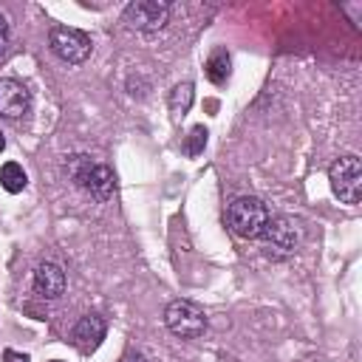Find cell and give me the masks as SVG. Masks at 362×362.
I'll return each mask as SVG.
<instances>
[{
	"mask_svg": "<svg viewBox=\"0 0 362 362\" xmlns=\"http://www.w3.org/2000/svg\"><path fill=\"white\" fill-rule=\"evenodd\" d=\"M65 170H68V175L74 178V184L82 187L90 198H96V201L113 198V192H116V175H113L110 167L93 161V158L85 156V153H76V156H71V158L65 161Z\"/></svg>",
	"mask_w": 362,
	"mask_h": 362,
	"instance_id": "6da1fadb",
	"label": "cell"
},
{
	"mask_svg": "<svg viewBox=\"0 0 362 362\" xmlns=\"http://www.w3.org/2000/svg\"><path fill=\"white\" fill-rule=\"evenodd\" d=\"M269 209L260 198L255 195H240L235 198L229 206H226V223L229 229L238 235V238H246V240H255L263 235L266 223H269Z\"/></svg>",
	"mask_w": 362,
	"mask_h": 362,
	"instance_id": "7a4b0ae2",
	"label": "cell"
},
{
	"mask_svg": "<svg viewBox=\"0 0 362 362\" xmlns=\"http://www.w3.org/2000/svg\"><path fill=\"white\" fill-rule=\"evenodd\" d=\"M328 181H331L334 195L342 204H359V198H362V164L356 156L337 158L328 170Z\"/></svg>",
	"mask_w": 362,
	"mask_h": 362,
	"instance_id": "3957f363",
	"label": "cell"
},
{
	"mask_svg": "<svg viewBox=\"0 0 362 362\" xmlns=\"http://www.w3.org/2000/svg\"><path fill=\"white\" fill-rule=\"evenodd\" d=\"M263 243H266V252L272 257H288L297 252L300 240H303V229L294 218H286V215H277V218H269L266 229H263Z\"/></svg>",
	"mask_w": 362,
	"mask_h": 362,
	"instance_id": "277c9868",
	"label": "cell"
},
{
	"mask_svg": "<svg viewBox=\"0 0 362 362\" xmlns=\"http://www.w3.org/2000/svg\"><path fill=\"white\" fill-rule=\"evenodd\" d=\"M48 45H51V51H54L62 62H68V65L85 62V59L90 57V51H93L90 37H88L85 31L68 28V25H54L51 34H48Z\"/></svg>",
	"mask_w": 362,
	"mask_h": 362,
	"instance_id": "5b68a950",
	"label": "cell"
},
{
	"mask_svg": "<svg viewBox=\"0 0 362 362\" xmlns=\"http://www.w3.org/2000/svg\"><path fill=\"white\" fill-rule=\"evenodd\" d=\"M164 322L167 328L181 337V339H198L204 331H206V317L204 311L189 303V300H173L167 308H164Z\"/></svg>",
	"mask_w": 362,
	"mask_h": 362,
	"instance_id": "8992f818",
	"label": "cell"
},
{
	"mask_svg": "<svg viewBox=\"0 0 362 362\" xmlns=\"http://www.w3.org/2000/svg\"><path fill=\"white\" fill-rule=\"evenodd\" d=\"M122 20L136 31H158L170 20V6L161 0H133L124 6Z\"/></svg>",
	"mask_w": 362,
	"mask_h": 362,
	"instance_id": "52a82bcc",
	"label": "cell"
},
{
	"mask_svg": "<svg viewBox=\"0 0 362 362\" xmlns=\"http://www.w3.org/2000/svg\"><path fill=\"white\" fill-rule=\"evenodd\" d=\"M31 110V93L23 82L17 79H0V116L6 119H20Z\"/></svg>",
	"mask_w": 362,
	"mask_h": 362,
	"instance_id": "ba28073f",
	"label": "cell"
},
{
	"mask_svg": "<svg viewBox=\"0 0 362 362\" xmlns=\"http://www.w3.org/2000/svg\"><path fill=\"white\" fill-rule=\"evenodd\" d=\"M105 334H107V322H105L99 314H85V317H79V322H76L74 331H71L74 345H76L82 354L96 351V348L102 345Z\"/></svg>",
	"mask_w": 362,
	"mask_h": 362,
	"instance_id": "9c48e42d",
	"label": "cell"
},
{
	"mask_svg": "<svg viewBox=\"0 0 362 362\" xmlns=\"http://www.w3.org/2000/svg\"><path fill=\"white\" fill-rule=\"evenodd\" d=\"M34 291H37L42 300H57V297H62V291H65V272H62V266H57V263H51V260L40 263V266L34 269Z\"/></svg>",
	"mask_w": 362,
	"mask_h": 362,
	"instance_id": "30bf717a",
	"label": "cell"
},
{
	"mask_svg": "<svg viewBox=\"0 0 362 362\" xmlns=\"http://www.w3.org/2000/svg\"><path fill=\"white\" fill-rule=\"evenodd\" d=\"M206 79L209 82H215V85H223L226 79H229V71H232V59H229V54L223 51V48H215L212 54H209V59H206Z\"/></svg>",
	"mask_w": 362,
	"mask_h": 362,
	"instance_id": "8fae6325",
	"label": "cell"
},
{
	"mask_svg": "<svg viewBox=\"0 0 362 362\" xmlns=\"http://www.w3.org/2000/svg\"><path fill=\"white\" fill-rule=\"evenodd\" d=\"M25 184H28V175H25V170L17 161H6L0 167V187L6 192H23Z\"/></svg>",
	"mask_w": 362,
	"mask_h": 362,
	"instance_id": "7c38bea8",
	"label": "cell"
},
{
	"mask_svg": "<svg viewBox=\"0 0 362 362\" xmlns=\"http://www.w3.org/2000/svg\"><path fill=\"white\" fill-rule=\"evenodd\" d=\"M192 99H195V88H192V82H178V85L170 90L167 105H170V110H173L175 116H184V113L192 107Z\"/></svg>",
	"mask_w": 362,
	"mask_h": 362,
	"instance_id": "4fadbf2b",
	"label": "cell"
},
{
	"mask_svg": "<svg viewBox=\"0 0 362 362\" xmlns=\"http://www.w3.org/2000/svg\"><path fill=\"white\" fill-rule=\"evenodd\" d=\"M206 127L204 124H198V127H192L189 130V136H187V141H184V153L187 156H198V153H204V147H206Z\"/></svg>",
	"mask_w": 362,
	"mask_h": 362,
	"instance_id": "5bb4252c",
	"label": "cell"
},
{
	"mask_svg": "<svg viewBox=\"0 0 362 362\" xmlns=\"http://www.w3.org/2000/svg\"><path fill=\"white\" fill-rule=\"evenodd\" d=\"M8 40H11L8 20H6V14L0 11V59H3V57H6V51H8Z\"/></svg>",
	"mask_w": 362,
	"mask_h": 362,
	"instance_id": "9a60e30c",
	"label": "cell"
},
{
	"mask_svg": "<svg viewBox=\"0 0 362 362\" xmlns=\"http://www.w3.org/2000/svg\"><path fill=\"white\" fill-rule=\"evenodd\" d=\"M3 362H31V359H28V354H20V351L6 348V351H3Z\"/></svg>",
	"mask_w": 362,
	"mask_h": 362,
	"instance_id": "2e32d148",
	"label": "cell"
},
{
	"mask_svg": "<svg viewBox=\"0 0 362 362\" xmlns=\"http://www.w3.org/2000/svg\"><path fill=\"white\" fill-rule=\"evenodd\" d=\"M119 362H147V359H144V354H139V351H127Z\"/></svg>",
	"mask_w": 362,
	"mask_h": 362,
	"instance_id": "e0dca14e",
	"label": "cell"
},
{
	"mask_svg": "<svg viewBox=\"0 0 362 362\" xmlns=\"http://www.w3.org/2000/svg\"><path fill=\"white\" fill-rule=\"evenodd\" d=\"M6 150V139H3V133H0V153Z\"/></svg>",
	"mask_w": 362,
	"mask_h": 362,
	"instance_id": "ac0fdd59",
	"label": "cell"
},
{
	"mask_svg": "<svg viewBox=\"0 0 362 362\" xmlns=\"http://www.w3.org/2000/svg\"><path fill=\"white\" fill-rule=\"evenodd\" d=\"M54 362H57V359H54Z\"/></svg>",
	"mask_w": 362,
	"mask_h": 362,
	"instance_id": "d6986e66",
	"label": "cell"
}]
</instances>
